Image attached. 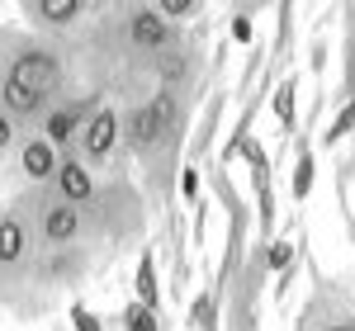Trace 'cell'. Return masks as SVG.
Masks as SVG:
<instances>
[{
  "label": "cell",
  "mask_w": 355,
  "mask_h": 331,
  "mask_svg": "<svg viewBox=\"0 0 355 331\" xmlns=\"http://www.w3.org/2000/svg\"><path fill=\"white\" fill-rule=\"evenodd\" d=\"M10 85H19L24 95H33V100H48L57 90V81H62V62H57V53H43V48H24V53L10 62V76H5Z\"/></svg>",
  "instance_id": "1"
},
{
  "label": "cell",
  "mask_w": 355,
  "mask_h": 331,
  "mask_svg": "<svg viewBox=\"0 0 355 331\" xmlns=\"http://www.w3.org/2000/svg\"><path fill=\"white\" fill-rule=\"evenodd\" d=\"M171 123H175V100H171V95H157L152 105H142V109L128 118V142H133V147H152Z\"/></svg>",
  "instance_id": "2"
},
{
  "label": "cell",
  "mask_w": 355,
  "mask_h": 331,
  "mask_svg": "<svg viewBox=\"0 0 355 331\" xmlns=\"http://www.w3.org/2000/svg\"><path fill=\"white\" fill-rule=\"evenodd\" d=\"M38 232L48 242H76L81 237V213L67 199H48V204H38Z\"/></svg>",
  "instance_id": "3"
},
{
  "label": "cell",
  "mask_w": 355,
  "mask_h": 331,
  "mask_svg": "<svg viewBox=\"0 0 355 331\" xmlns=\"http://www.w3.org/2000/svg\"><path fill=\"white\" fill-rule=\"evenodd\" d=\"M119 133H123L119 114H114V109H100L95 118H90V123H85V133H81L85 156H90V161H105L114 147H119Z\"/></svg>",
  "instance_id": "4"
},
{
  "label": "cell",
  "mask_w": 355,
  "mask_h": 331,
  "mask_svg": "<svg viewBox=\"0 0 355 331\" xmlns=\"http://www.w3.org/2000/svg\"><path fill=\"white\" fill-rule=\"evenodd\" d=\"M128 38H133L137 48H147V53H162L166 43L175 38V28H171V19H162L157 10H133V19H128Z\"/></svg>",
  "instance_id": "5"
},
{
  "label": "cell",
  "mask_w": 355,
  "mask_h": 331,
  "mask_svg": "<svg viewBox=\"0 0 355 331\" xmlns=\"http://www.w3.org/2000/svg\"><path fill=\"white\" fill-rule=\"evenodd\" d=\"M57 166H62V156H57V147L48 138H28L19 147V170L28 180H57Z\"/></svg>",
  "instance_id": "6"
},
{
  "label": "cell",
  "mask_w": 355,
  "mask_h": 331,
  "mask_svg": "<svg viewBox=\"0 0 355 331\" xmlns=\"http://www.w3.org/2000/svg\"><path fill=\"white\" fill-rule=\"evenodd\" d=\"M57 190H62V199L71 208H81L85 199L95 194V175L85 170V161H62L57 166Z\"/></svg>",
  "instance_id": "7"
},
{
  "label": "cell",
  "mask_w": 355,
  "mask_h": 331,
  "mask_svg": "<svg viewBox=\"0 0 355 331\" xmlns=\"http://www.w3.org/2000/svg\"><path fill=\"white\" fill-rule=\"evenodd\" d=\"M28 260V227L24 218H15V213H5L0 218V265H24Z\"/></svg>",
  "instance_id": "8"
},
{
  "label": "cell",
  "mask_w": 355,
  "mask_h": 331,
  "mask_svg": "<svg viewBox=\"0 0 355 331\" xmlns=\"http://www.w3.org/2000/svg\"><path fill=\"white\" fill-rule=\"evenodd\" d=\"M76 128H81V109H53V114H48V133H43V138L62 152L67 142L76 138Z\"/></svg>",
  "instance_id": "9"
},
{
  "label": "cell",
  "mask_w": 355,
  "mask_h": 331,
  "mask_svg": "<svg viewBox=\"0 0 355 331\" xmlns=\"http://www.w3.org/2000/svg\"><path fill=\"white\" fill-rule=\"evenodd\" d=\"M81 0H43V5H33V15H38V19H48V24H71V19H81Z\"/></svg>",
  "instance_id": "10"
},
{
  "label": "cell",
  "mask_w": 355,
  "mask_h": 331,
  "mask_svg": "<svg viewBox=\"0 0 355 331\" xmlns=\"http://www.w3.org/2000/svg\"><path fill=\"white\" fill-rule=\"evenodd\" d=\"M194 10H199L194 0H162V5H157L162 19H185V15H194Z\"/></svg>",
  "instance_id": "11"
},
{
  "label": "cell",
  "mask_w": 355,
  "mask_h": 331,
  "mask_svg": "<svg viewBox=\"0 0 355 331\" xmlns=\"http://www.w3.org/2000/svg\"><path fill=\"white\" fill-rule=\"evenodd\" d=\"M128 331H157L152 307H128Z\"/></svg>",
  "instance_id": "12"
},
{
  "label": "cell",
  "mask_w": 355,
  "mask_h": 331,
  "mask_svg": "<svg viewBox=\"0 0 355 331\" xmlns=\"http://www.w3.org/2000/svg\"><path fill=\"white\" fill-rule=\"evenodd\" d=\"M137 284H142V303L152 307V303H157V279H152V260H142V275H137Z\"/></svg>",
  "instance_id": "13"
},
{
  "label": "cell",
  "mask_w": 355,
  "mask_h": 331,
  "mask_svg": "<svg viewBox=\"0 0 355 331\" xmlns=\"http://www.w3.org/2000/svg\"><path fill=\"white\" fill-rule=\"evenodd\" d=\"M71 322H76V331H100V317L85 307H71Z\"/></svg>",
  "instance_id": "14"
},
{
  "label": "cell",
  "mask_w": 355,
  "mask_h": 331,
  "mask_svg": "<svg viewBox=\"0 0 355 331\" xmlns=\"http://www.w3.org/2000/svg\"><path fill=\"white\" fill-rule=\"evenodd\" d=\"M308 185H313V161L299 166V180H294V194H308Z\"/></svg>",
  "instance_id": "15"
},
{
  "label": "cell",
  "mask_w": 355,
  "mask_h": 331,
  "mask_svg": "<svg viewBox=\"0 0 355 331\" xmlns=\"http://www.w3.org/2000/svg\"><path fill=\"white\" fill-rule=\"evenodd\" d=\"M10 142H15V118L0 109V147H10Z\"/></svg>",
  "instance_id": "16"
},
{
  "label": "cell",
  "mask_w": 355,
  "mask_h": 331,
  "mask_svg": "<svg viewBox=\"0 0 355 331\" xmlns=\"http://www.w3.org/2000/svg\"><path fill=\"white\" fill-rule=\"evenodd\" d=\"M355 123V105L351 109H341V118H336V123H331V138H341V133H346V128H351Z\"/></svg>",
  "instance_id": "17"
},
{
  "label": "cell",
  "mask_w": 355,
  "mask_h": 331,
  "mask_svg": "<svg viewBox=\"0 0 355 331\" xmlns=\"http://www.w3.org/2000/svg\"><path fill=\"white\" fill-rule=\"evenodd\" d=\"M284 265H289V247L279 242V247L270 251V270H284Z\"/></svg>",
  "instance_id": "18"
},
{
  "label": "cell",
  "mask_w": 355,
  "mask_h": 331,
  "mask_svg": "<svg viewBox=\"0 0 355 331\" xmlns=\"http://www.w3.org/2000/svg\"><path fill=\"white\" fill-rule=\"evenodd\" d=\"M232 38L246 43V38H251V19H237V24H232Z\"/></svg>",
  "instance_id": "19"
},
{
  "label": "cell",
  "mask_w": 355,
  "mask_h": 331,
  "mask_svg": "<svg viewBox=\"0 0 355 331\" xmlns=\"http://www.w3.org/2000/svg\"><path fill=\"white\" fill-rule=\"evenodd\" d=\"M185 71V57H166V76H180Z\"/></svg>",
  "instance_id": "20"
},
{
  "label": "cell",
  "mask_w": 355,
  "mask_h": 331,
  "mask_svg": "<svg viewBox=\"0 0 355 331\" xmlns=\"http://www.w3.org/2000/svg\"><path fill=\"white\" fill-rule=\"evenodd\" d=\"M322 331H355L351 322H336V327H322Z\"/></svg>",
  "instance_id": "21"
}]
</instances>
